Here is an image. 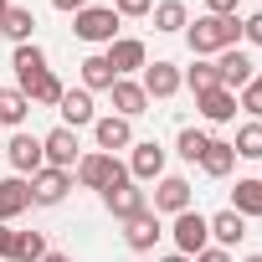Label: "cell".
Wrapping results in <instances>:
<instances>
[{
	"instance_id": "6da1fadb",
	"label": "cell",
	"mask_w": 262,
	"mask_h": 262,
	"mask_svg": "<svg viewBox=\"0 0 262 262\" xmlns=\"http://www.w3.org/2000/svg\"><path fill=\"white\" fill-rule=\"evenodd\" d=\"M185 41L195 57H221L226 47L242 41V16H195L185 26Z\"/></svg>"
},
{
	"instance_id": "7a4b0ae2",
	"label": "cell",
	"mask_w": 262,
	"mask_h": 262,
	"mask_svg": "<svg viewBox=\"0 0 262 262\" xmlns=\"http://www.w3.org/2000/svg\"><path fill=\"white\" fill-rule=\"evenodd\" d=\"M72 36H77V41H98V47L118 41V11H113V6H88V11H77V16H72Z\"/></svg>"
},
{
	"instance_id": "3957f363",
	"label": "cell",
	"mask_w": 262,
	"mask_h": 262,
	"mask_svg": "<svg viewBox=\"0 0 262 262\" xmlns=\"http://www.w3.org/2000/svg\"><path fill=\"white\" fill-rule=\"evenodd\" d=\"M77 180H82L88 190H98V195H103L108 185L128 180V170H123L113 155H103V149H98V155H82V160H77Z\"/></svg>"
},
{
	"instance_id": "277c9868",
	"label": "cell",
	"mask_w": 262,
	"mask_h": 262,
	"mask_svg": "<svg viewBox=\"0 0 262 262\" xmlns=\"http://www.w3.org/2000/svg\"><path fill=\"white\" fill-rule=\"evenodd\" d=\"M6 160H11V170H16L21 180H31V175L47 165V155H41V139H36V134H26V128H16V134H11V144H6Z\"/></svg>"
},
{
	"instance_id": "5b68a950",
	"label": "cell",
	"mask_w": 262,
	"mask_h": 262,
	"mask_svg": "<svg viewBox=\"0 0 262 262\" xmlns=\"http://www.w3.org/2000/svg\"><path fill=\"white\" fill-rule=\"evenodd\" d=\"M170 236H175V252H185V257H195V252L211 247V226H206L201 211H180L175 226H170Z\"/></svg>"
},
{
	"instance_id": "8992f818",
	"label": "cell",
	"mask_w": 262,
	"mask_h": 262,
	"mask_svg": "<svg viewBox=\"0 0 262 262\" xmlns=\"http://www.w3.org/2000/svg\"><path fill=\"white\" fill-rule=\"evenodd\" d=\"M26 185H31V206H62V195L72 190V170H52V165H41Z\"/></svg>"
},
{
	"instance_id": "52a82bcc",
	"label": "cell",
	"mask_w": 262,
	"mask_h": 262,
	"mask_svg": "<svg viewBox=\"0 0 262 262\" xmlns=\"http://www.w3.org/2000/svg\"><path fill=\"white\" fill-rule=\"evenodd\" d=\"M103 206H108V216L128 221V216H139V211L149 206V195L139 190V180H118V185H108V190H103Z\"/></svg>"
},
{
	"instance_id": "ba28073f",
	"label": "cell",
	"mask_w": 262,
	"mask_h": 262,
	"mask_svg": "<svg viewBox=\"0 0 262 262\" xmlns=\"http://www.w3.org/2000/svg\"><path fill=\"white\" fill-rule=\"evenodd\" d=\"M216 67H221V88H226V93H242V88L257 77V62H252L242 47H226V52L216 57Z\"/></svg>"
},
{
	"instance_id": "9c48e42d",
	"label": "cell",
	"mask_w": 262,
	"mask_h": 262,
	"mask_svg": "<svg viewBox=\"0 0 262 262\" xmlns=\"http://www.w3.org/2000/svg\"><path fill=\"white\" fill-rule=\"evenodd\" d=\"M149 211H165V216L190 211V180H185V175H160V180H155V206H149Z\"/></svg>"
},
{
	"instance_id": "30bf717a",
	"label": "cell",
	"mask_w": 262,
	"mask_h": 262,
	"mask_svg": "<svg viewBox=\"0 0 262 262\" xmlns=\"http://www.w3.org/2000/svg\"><path fill=\"white\" fill-rule=\"evenodd\" d=\"M41 155H47V165L52 170H77V128H52V134L41 139Z\"/></svg>"
},
{
	"instance_id": "8fae6325",
	"label": "cell",
	"mask_w": 262,
	"mask_h": 262,
	"mask_svg": "<svg viewBox=\"0 0 262 262\" xmlns=\"http://www.w3.org/2000/svg\"><path fill=\"white\" fill-rule=\"evenodd\" d=\"M144 98H175L180 88H185V77H180V67L175 62H144Z\"/></svg>"
},
{
	"instance_id": "7c38bea8",
	"label": "cell",
	"mask_w": 262,
	"mask_h": 262,
	"mask_svg": "<svg viewBox=\"0 0 262 262\" xmlns=\"http://www.w3.org/2000/svg\"><path fill=\"white\" fill-rule=\"evenodd\" d=\"M108 67L118 72V77H128V72H144V62H149V52H144V41H134V36H118V41H108Z\"/></svg>"
},
{
	"instance_id": "4fadbf2b",
	"label": "cell",
	"mask_w": 262,
	"mask_h": 262,
	"mask_svg": "<svg viewBox=\"0 0 262 262\" xmlns=\"http://www.w3.org/2000/svg\"><path fill=\"white\" fill-rule=\"evenodd\" d=\"M128 149H134V155H128V180H160L165 175V149L155 139H139Z\"/></svg>"
},
{
	"instance_id": "5bb4252c",
	"label": "cell",
	"mask_w": 262,
	"mask_h": 262,
	"mask_svg": "<svg viewBox=\"0 0 262 262\" xmlns=\"http://www.w3.org/2000/svg\"><path fill=\"white\" fill-rule=\"evenodd\" d=\"M160 236H165V226H160V211H149V206H144L139 216H128V221H123V242L134 247V252H149Z\"/></svg>"
},
{
	"instance_id": "9a60e30c",
	"label": "cell",
	"mask_w": 262,
	"mask_h": 262,
	"mask_svg": "<svg viewBox=\"0 0 262 262\" xmlns=\"http://www.w3.org/2000/svg\"><path fill=\"white\" fill-rule=\"evenodd\" d=\"M93 139H98L103 155H113V149H128V144H134V128H128V118L108 113V118H93Z\"/></svg>"
},
{
	"instance_id": "2e32d148",
	"label": "cell",
	"mask_w": 262,
	"mask_h": 262,
	"mask_svg": "<svg viewBox=\"0 0 262 262\" xmlns=\"http://www.w3.org/2000/svg\"><path fill=\"white\" fill-rule=\"evenodd\" d=\"M57 113H62V128H82V123H93L98 113H93V93L88 88H67L62 93V103H57Z\"/></svg>"
},
{
	"instance_id": "e0dca14e",
	"label": "cell",
	"mask_w": 262,
	"mask_h": 262,
	"mask_svg": "<svg viewBox=\"0 0 262 262\" xmlns=\"http://www.w3.org/2000/svg\"><path fill=\"white\" fill-rule=\"evenodd\" d=\"M21 211H31V185L21 175H6V180H0V221L11 226Z\"/></svg>"
},
{
	"instance_id": "ac0fdd59",
	"label": "cell",
	"mask_w": 262,
	"mask_h": 262,
	"mask_svg": "<svg viewBox=\"0 0 262 262\" xmlns=\"http://www.w3.org/2000/svg\"><path fill=\"white\" fill-rule=\"evenodd\" d=\"M206 226H211V242H216V247H226V252L247 236V216H236L231 206H226V211H216V216H206Z\"/></svg>"
},
{
	"instance_id": "d6986e66",
	"label": "cell",
	"mask_w": 262,
	"mask_h": 262,
	"mask_svg": "<svg viewBox=\"0 0 262 262\" xmlns=\"http://www.w3.org/2000/svg\"><path fill=\"white\" fill-rule=\"evenodd\" d=\"M108 98H113V113H118V118H139V113L149 108L144 88H139V82H128V77H118V82L108 88Z\"/></svg>"
},
{
	"instance_id": "ffe728a7",
	"label": "cell",
	"mask_w": 262,
	"mask_h": 262,
	"mask_svg": "<svg viewBox=\"0 0 262 262\" xmlns=\"http://www.w3.org/2000/svg\"><path fill=\"white\" fill-rule=\"evenodd\" d=\"M195 108H201V118H206V123H231V118H236V93L211 88V93H201V98H195Z\"/></svg>"
},
{
	"instance_id": "44dd1931",
	"label": "cell",
	"mask_w": 262,
	"mask_h": 262,
	"mask_svg": "<svg viewBox=\"0 0 262 262\" xmlns=\"http://www.w3.org/2000/svg\"><path fill=\"white\" fill-rule=\"evenodd\" d=\"M11 67H16V77H21V88H31L41 72H52L47 67V52L36 47V41H26V47H16V57H11Z\"/></svg>"
},
{
	"instance_id": "7402d4cb",
	"label": "cell",
	"mask_w": 262,
	"mask_h": 262,
	"mask_svg": "<svg viewBox=\"0 0 262 262\" xmlns=\"http://www.w3.org/2000/svg\"><path fill=\"white\" fill-rule=\"evenodd\" d=\"M113 82H118V72L108 67V57H103V52L82 57V88H88V93H108Z\"/></svg>"
},
{
	"instance_id": "603a6c76",
	"label": "cell",
	"mask_w": 262,
	"mask_h": 262,
	"mask_svg": "<svg viewBox=\"0 0 262 262\" xmlns=\"http://www.w3.org/2000/svg\"><path fill=\"white\" fill-rule=\"evenodd\" d=\"M149 16H155V31H165V36H175V31H185V26H190L185 0H160V6H155Z\"/></svg>"
},
{
	"instance_id": "cb8c5ba5",
	"label": "cell",
	"mask_w": 262,
	"mask_h": 262,
	"mask_svg": "<svg viewBox=\"0 0 262 262\" xmlns=\"http://www.w3.org/2000/svg\"><path fill=\"white\" fill-rule=\"evenodd\" d=\"M31 31H36V16H31L26 6H11L6 16H0V36H11L16 47H26V41H31Z\"/></svg>"
},
{
	"instance_id": "d4e9b609",
	"label": "cell",
	"mask_w": 262,
	"mask_h": 262,
	"mask_svg": "<svg viewBox=\"0 0 262 262\" xmlns=\"http://www.w3.org/2000/svg\"><path fill=\"white\" fill-rule=\"evenodd\" d=\"M11 262H41L47 257V236L41 231H11Z\"/></svg>"
},
{
	"instance_id": "484cf974",
	"label": "cell",
	"mask_w": 262,
	"mask_h": 262,
	"mask_svg": "<svg viewBox=\"0 0 262 262\" xmlns=\"http://www.w3.org/2000/svg\"><path fill=\"white\" fill-rule=\"evenodd\" d=\"M26 113H31V98H26L21 88H0V123H6V128H21Z\"/></svg>"
},
{
	"instance_id": "4316f807",
	"label": "cell",
	"mask_w": 262,
	"mask_h": 262,
	"mask_svg": "<svg viewBox=\"0 0 262 262\" xmlns=\"http://www.w3.org/2000/svg\"><path fill=\"white\" fill-rule=\"evenodd\" d=\"M180 77H185V88H190L195 98H201V93H211V88H221V67H216V62H206V57H195V67H185Z\"/></svg>"
},
{
	"instance_id": "83f0119b",
	"label": "cell",
	"mask_w": 262,
	"mask_h": 262,
	"mask_svg": "<svg viewBox=\"0 0 262 262\" xmlns=\"http://www.w3.org/2000/svg\"><path fill=\"white\" fill-rule=\"evenodd\" d=\"M231 165H236V149H231L226 139H211V149L201 155V170H206L211 180H221V175H231Z\"/></svg>"
},
{
	"instance_id": "f1b7e54d",
	"label": "cell",
	"mask_w": 262,
	"mask_h": 262,
	"mask_svg": "<svg viewBox=\"0 0 262 262\" xmlns=\"http://www.w3.org/2000/svg\"><path fill=\"white\" fill-rule=\"evenodd\" d=\"M21 93H26V98H31V103H36V108H57V103H62V93H67V88H62V82H57V72H41V77H36V82H31V88H21Z\"/></svg>"
},
{
	"instance_id": "f546056e",
	"label": "cell",
	"mask_w": 262,
	"mask_h": 262,
	"mask_svg": "<svg viewBox=\"0 0 262 262\" xmlns=\"http://www.w3.org/2000/svg\"><path fill=\"white\" fill-rule=\"evenodd\" d=\"M231 211H236V216H262V180H236Z\"/></svg>"
},
{
	"instance_id": "4dcf8cb0",
	"label": "cell",
	"mask_w": 262,
	"mask_h": 262,
	"mask_svg": "<svg viewBox=\"0 0 262 262\" xmlns=\"http://www.w3.org/2000/svg\"><path fill=\"white\" fill-rule=\"evenodd\" d=\"M231 149H236V160H262V123H257V118H247V123L236 128Z\"/></svg>"
},
{
	"instance_id": "1f68e13d",
	"label": "cell",
	"mask_w": 262,
	"mask_h": 262,
	"mask_svg": "<svg viewBox=\"0 0 262 262\" xmlns=\"http://www.w3.org/2000/svg\"><path fill=\"white\" fill-rule=\"evenodd\" d=\"M206 149H211V134H206V128H180V139H175V155H180V160L201 165Z\"/></svg>"
},
{
	"instance_id": "d6a6232c",
	"label": "cell",
	"mask_w": 262,
	"mask_h": 262,
	"mask_svg": "<svg viewBox=\"0 0 262 262\" xmlns=\"http://www.w3.org/2000/svg\"><path fill=\"white\" fill-rule=\"evenodd\" d=\"M236 108H242L247 118H257V123H262V88H257V82H247V88L236 93Z\"/></svg>"
},
{
	"instance_id": "836d02e7",
	"label": "cell",
	"mask_w": 262,
	"mask_h": 262,
	"mask_svg": "<svg viewBox=\"0 0 262 262\" xmlns=\"http://www.w3.org/2000/svg\"><path fill=\"white\" fill-rule=\"evenodd\" d=\"M113 11H118V21H123V16H149L155 0H113Z\"/></svg>"
},
{
	"instance_id": "e575fe53",
	"label": "cell",
	"mask_w": 262,
	"mask_h": 262,
	"mask_svg": "<svg viewBox=\"0 0 262 262\" xmlns=\"http://www.w3.org/2000/svg\"><path fill=\"white\" fill-rule=\"evenodd\" d=\"M242 41H252V47H262V11H252V16L242 21Z\"/></svg>"
},
{
	"instance_id": "d590c367",
	"label": "cell",
	"mask_w": 262,
	"mask_h": 262,
	"mask_svg": "<svg viewBox=\"0 0 262 262\" xmlns=\"http://www.w3.org/2000/svg\"><path fill=\"white\" fill-rule=\"evenodd\" d=\"M190 262H231V252H226V247H206V252H195Z\"/></svg>"
},
{
	"instance_id": "8d00e7d4",
	"label": "cell",
	"mask_w": 262,
	"mask_h": 262,
	"mask_svg": "<svg viewBox=\"0 0 262 262\" xmlns=\"http://www.w3.org/2000/svg\"><path fill=\"white\" fill-rule=\"evenodd\" d=\"M206 16H236V0H206Z\"/></svg>"
},
{
	"instance_id": "74e56055",
	"label": "cell",
	"mask_w": 262,
	"mask_h": 262,
	"mask_svg": "<svg viewBox=\"0 0 262 262\" xmlns=\"http://www.w3.org/2000/svg\"><path fill=\"white\" fill-rule=\"evenodd\" d=\"M52 6H57V11H72V16H77V11H88V0H52Z\"/></svg>"
},
{
	"instance_id": "f35d334b",
	"label": "cell",
	"mask_w": 262,
	"mask_h": 262,
	"mask_svg": "<svg viewBox=\"0 0 262 262\" xmlns=\"http://www.w3.org/2000/svg\"><path fill=\"white\" fill-rule=\"evenodd\" d=\"M6 252H11V226L0 221V257H6Z\"/></svg>"
},
{
	"instance_id": "ab89813d",
	"label": "cell",
	"mask_w": 262,
	"mask_h": 262,
	"mask_svg": "<svg viewBox=\"0 0 262 262\" xmlns=\"http://www.w3.org/2000/svg\"><path fill=\"white\" fill-rule=\"evenodd\" d=\"M41 262H72V257H67V252H47Z\"/></svg>"
},
{
	"instance_id": "60d3db41",
	"label": "cell",
	"mask_w": 262,
	"mask_h": 262,
	"mask_svg": "<svg viewBox=\"0 0 262 262\" xmlns=\"http://www.w3.org/2000/svg\"><path fill=\"white\" fill-rule=\"evenodd\" d=\"M165 262H190V257H185V252H170V257H165Z\"/></svg>"
},
{
	"instance_id": "b9f144b4",
	"label": "cell",
	"mask_w": 262,
	"mask_h": 262,
	"mask_svg": "<svg viewBox=\"0 0 262 262\" xmlns=\"http://www.w3.org/2000/svg\"><path fill=\"white\" fill-rule=\"evenodd\" d=\"M242 262H262V252H252V257H242Z\"/></svg>"
},
{
	"instance_id": "7bdbcfd3",
	"label": "cell",
	"mask_w": 262,
	"mask_h": 262,
	"mask_svg": "<svg viewBox=\"0 0 262 262\" xmlns=\"http://www.w3.org/2000/svg\"><path fill=\"white\" fill-rule=\"evenodd\" d=\"M6 11H11V0H0V16H6Z\"/></svg>"
},
{
	"instance_id": "ee69618b",
	"label": "cell",
	"mask_w": 262,
	"mask_h": 262,
	"mask_svg": "<svg viewBox=\"0 0 262 262\" xmlns=\"http://www.w3.org/2000/svg\"><path fill=\"white\" fill-rule=\"evenodd\" d=\"M252 82H257V88H262V67H257V77H252Z\"/></svg>"
}]
</instances>
